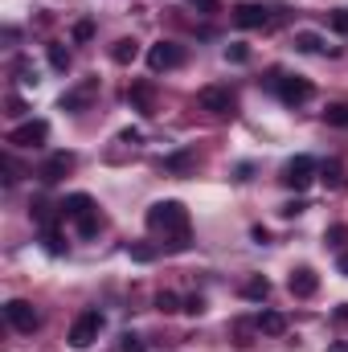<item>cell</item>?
I'll list each match as a JSON object with an SVG mask.
<instances>
[{"label":"cell","mask_w":348,"mask_h":352,"mask_svg":"<svg viewBox=\"0 0 348 352\" xmlns=\"http://www.w3.org/2000/svg\"><path fill=\"white\" fill-rule=\"evenodd\" d=\"M119 352H148V349H144V340H140V336H131V332H127V336H123V344H119Z\"/></svg>","instance_id":"cell-28"},{"label":"cell","mask_w":348,"mask_h":352,"mask_svg":"<svg viewBox=\"0 0 348 352\" xmlns=\"http://www.w3.org/2000/svg\"><path fill=\"white\" fill-rule=\"evenodd\" d=\"M12 70H17V74H21V82H25V87H37V70H33V66H29V62H25V58H21V62H17V66H12Z\"/></svg>","instance_id":"cell-25"},{"label":"cell","mask_w":348,"mask_h":352,"mask_svg":"<svg viewBox=\"0 0 348 352\" xmlns=\"http://www.w3.org/2000/svg\"><path fill=\"white\" fill-rule=\"evenodd\" d=\"M328 352H348V340H336V344H328Z\"/></svg>","instance_id":"cell-35"},{"label":"cell","mask_w":348,"mask_h":352,"mask_svg":"<svg viewBox=\"0 0 348 352\" xmlns=\"http://www.w3.org/2000/svg\"><path fill=\"white\" fill-rule=\"evenodd\" d=\"M127 254H131L135 263H152V258H156V246H148V242H135V246H127Z\"/></svg>","instance_id":"cell-24"},{"label":"cell","mask_w":348,"mask_h":352,"mask_svg":"<svg viewBox=\"0 0 348 352\" xmlns=\"http://www.w3.org/2000/svg\"><path fill=\"white\" fill-rule=\"evenodd\" d=\"M41 242H45V250H50V254H66V242H62V234H58V230H50V226H45Z\"/></svg>","instance_id":"cell-21"},{"label":"cell","mask_w":348,"mask_h":352,"mask_svg":"<svg viewBox=\"0 0 348 352\" xmlns=\"http://www.w3.org/2000/svg\"><path fill=\"white\" fill-rule=\"evenodd\" d=\"M287 287H291V295H295V299H312V295L320 291V278H316V270H312V266H295V270H291V278H287Z\"/></svg>","instance_id":"cell-10"},{"label":"cell","mask_w":348,"mask_h":352,"mask_svg":"<svg viewBox=\"0 0 348 352\" xmlns=\"http://www.w3.org/2000/svg\"><path fill=\"white\" fill-rule=\"evenodd\" d=\"M340 270H345V274H348V254H345V258H340Z\"/></svg>","instance_id":"cell-36"},{"label":"cell","mask_w":348,"mask_h":352,"mask_svg":"<svg viewBox=\"0 0 348 352\" xmlns=\"http://www.w3.org/2000/svg\"><path fill=\"white\" fill-rule=\"evenodd\" d=\"M312 173H316V160H312V156H295V160H287V168H283V184L295 188V192H303V188L312 184Z\"/></svg>","instance_id":"cell-8"},{"label":"cell","mask_w":348,"mask_h":352,"mask_svg":"<svg viewBox=\"0 0 348 352\" xmlns=\"http://www.w3.org/2000/svg\"><path fill=\"white\" fill-rule=\"evenodd\" d=\"M98 332H102V316L98 311H83L74 320V328H70V349H90L98 340Z\"/></svg>","instance_id":"cell-3"},{"label":"cell","mask_w":348,"mask_h":352,"mask_svg":"<svg viewBox=\"0 0 348 352\" xmlns=\"http://www.w3.org/2000/svg\"><path fill=\"white\" fill-rule=\"evenodd\" d=\"M127 98H131V102H135L140 111H148V115H152V87H148V82L131 87V90H127Z\"/></svg>","instance_id":"cell-17"},{"label":"cell","mask_w":348,"mask_h":352,"mask_svg":"<svg viewBox=\"0 0 348 352\" xmlns=\"http://www.w3.org/2000/svg\"><path fill=\"white\" fill-rule=\"evenodd\" d=\"M94 87H98V82L90 78V82H83L78 90H70V94H62V107H66V111H78V107H87V102H90V94H94Z\"/></svg>","instance_id":"cell-14"},{"label":"cell","mask_w":348,"mask_h":352,"mask_svg":"<svg viewBox=\"0 0 348 352\" xmlns=\"http://www.w3.org/2000/svg\"><path fill=\"white\" fill-rule=\"evenodd\" d=\"M4 320H8L17 332H33V328L41 324V316H37L33 303H25V299H8V303H4Z\"/></svg>","instance_id":"cell-6"},{"label":"cell","mask_w":348,"mask_h":352,"mask_svg":"<svg viewBox=\"0 0 348 352\" xmlns=\"http://www.w3.org/2000/svg\"><path fill=\"white\" fill-rule=\"evenodd\" d=\"M184 62V50L176 45V41H156L152 50H148V70L152 74H160V70H176Z\"/></svg>","instance_id":"cell-5"},{"label":"cell","mask_w":348,"mask_h":352,"mask_svg":"<svg viewBox=\"0 0 348 352\" xmlns=\"http://www.w3.org/2000/svg\"><path fill=\"white\" fill-rule=\"evenodd\" d=\"M148 230L164 238V250H188V209L180 201H156L148 209Z\"/></svg>","instance_id":"cell-1"},{"label":"cell","mask_w":348,"mask_h":352,"mask_svg":"<svg viewBox=\"0 0 348 352\" xmlns=\"http://www.w3.org/2000/svg\"><path fill=\"white\" fill-rule=\"evenodd\" d=\"M135 58H140V41H135V37H119V41L111 45V62H115V66H131Z\"/></svg>","instance_id":"cell-13"},{"label":"cell","mask_w":348,"mask_h":352,"mask_svg":"<svg viewBox=\"0 0 348 352\" xmlns=\"http://www.w3.org/2000/svg\"><path fill=\"white\" fill-rule=\"evenodd\" d=\"M324 180H328L332 188H340V184H345V173H340V164H328V168H324Z\"/></svg>","instance_id":"cell-26"},{"label":"cell","mask_w":348,"mask_h":352,"mask_svg":"<svg viewBox=\"0 0 348 352\" xmlns=\"http://www.w3.org/2000/svg\"><path fill=\"white\" fill-rule=\"evenodd\" d=\"M270 21V12L262 8V4H254V0H242L238 8H234V25L238 29H262Z\"/></svg>","instance_id":"cell-11"},{"label":"cell","mask_w":348,"mask_h":352,"mask_svg":"<svg viewBox=\"0 0 348 352\" xmlns=\"http://www.w3.org/2000/svg\"><path fill=\"white\" fill-rule=\"evenodd\" d=\"M332 29H336V33H348V12H345V8H340V12H332Z\"/></svg>","instance_id":"cell-31"},{"label":"cell","mask_w":348,"mask_h":352,"mask_svg":"<svg viewBox=\"0 0 348 352\" xmlns=\"http://www.w3.org/2000/svg\"><path fill=\"white\" fill-rule=\"evenodd\" d=\"M324 119H328L332 127H348V102H332V107L324 111Z\"/></svg>","instance_id":"cell-18"},{"label":"cell","mask_w":348,"mask_h":352,"mask_svg":"<svg viewBox=\"0 0 348 352\" xmlns=\"http://www.w3.org/2000/svg\"><path fill=\"white\" fill-rule=\"evenodd\" d=\"M156 307H160L164 316H173V311H184V307H180V299H176L173 291H160V295H156Z\"/></svg>","instance_id":"cell-23"},{"label":"cell","mask_w":348,"mask_h":352,"mask_svg":"<svg viewBox=\"0 0 348 352\" xmlns=\"http://www.w3.org/2000/svg\"><path fill=\"white\" fill-rule=\"evenodd\" d=\"M8 115H25V102L21 98H8Z\"/></svg>","instance_id":"cell-33"},{"label":"cell","mask_w":348,"mask_h":352,"mask_svg":"<svg viewBox=\"0 0 348 352\" xmlns=\"http://www.w3.org/2000/svg\"><path fill=\"white\" fill-rule=\"evenodd\" d=\"M70 168H74V156H70V152H54V156L37 168V176H41V184H58Z\"/></svg>","instance_id":"cell-12"},{"label":"cell","mask_w":348,"mask_h":352,"mask_svg":"<svg viewBox=\"0 0 348 352\" xmlns=\"http://www.w3.org/2000/svg\"><path fill=\"white\" fill-rule=\"evenodd\" d=\"M193 160H197L193 152H176V156H168V160H164V168H168V173H184Z\"/></svg>","instance_id":"cell-22"},{"label":"cell","mask_w":348,"mask_h":352,"mask_svg":"<svg viewBox=\"0 0 348 352\" xmlns=\"http://www.w3.org/2000/svg\"><path fill=\"white\" fill-rule=\"evenodd\" d=\"M58 209H62L66 221H78V234H83V238H94L98 226H102V217H98V209H94V201H90L87 192H70Z\"/></svg>","instance_id":"cell-2"},{"label":"cell","mask_w":348,"mask_h":352,"mask_svg":"<svg viewBox=\"0 0 348 352\" xmlns=\"http://www.w3.org/2000/svg\"><path fill=\"white\" fill-rule=\"evenodd\" d=\"M184 311H188V316H201V311H205V299H201V295L184 299Z\"/></svg>","instance_id":"cell-30"},{"label":"cell","mask_w":348,"mask_h":352,"mask_svg":"<svg viewBox=\"0 0 348 352\" xmlns=\"http://www.w3.org/2000/svg\"><path fill=\"white\" fill-rule=\"evenodd\" d=\"M50 66H54V70H70V54H66V45H58V41L50 45Z\"/></svg>","instance_id":"cell-20"},{"label":"cell","mask_w":348,"mask_h":352,"mask_svg":"<svg viewBox=\"0 0 348 352\" xmlns=\"http://www.w3.org/2000/svg\"><path fill=\"white\" fill-rule=\"evenodd\" d=\"M274 90H279V98L287 107H299V102L312 98V82L307 78H274Z\"/></svg>","instance_id":"cell-9"},{"label":"cell","mask_w":348,"mask_h":352,"mask_svg":"<svg viewBox=\"0 0 348 352\" xmlns=\"http://www.w3.org/2000/svg\"><path fill=\"white\" fill-rule=\"evenodd\" d=\"M259 332H266V336H283V332H287V320H283L279 311H262L259 316Z\"/></svg>","instance_id":"cell-16"},{"label":"cell","mask_w":348,"mask_h":352,"mask_svg":"<svg viewBox=\"0 0 348 352\" xmlns=\"http://www.w3.org/2000/svg\"><path fill=\"white\" fill-rule=\"evenodd\" d=\"M295 50H299V54H324V37L299 29V33H295Z\"/></svg>","instance_id":"cell-15"},{"label":"cell","mask_w":348,"mask_h":352,"mask_svg":"<svg viewBox=\"0 0 348 352\" xmlns=\"http://www.w3.org/2000/svg\"><path fill=\"white\" fill-rule=\"evenodd\" d=\"M303 209H307V205H303V201H291V205H283V209H279V213H283V217H295V213H303Z\"/></svg>","instance_id":"cell-32"},{"label":"cell","mask_w":348,"mask_h":352,"mask_svg":"<svg viewBox=\"0 0 348 352\" xmlns=\"http://www.w3.org/2000/svg\"><path fill=\"white\" fill-rule=\"evenodd\" d=\"M197 102H201V111H209V115H234V90L230 87H205L197 94Z\"/></svg>","instance_id":"cell-7"},{"label":"cell","mask_w":348,"mask_h":352,"mask_svg":"<svg viewBox=\"0 0 348 352\" xmlns=\"http://www.w3.org/2000/svg\"><path fill=\"white\" fill-rule=\"evenodd\" d=\"M226 58H230V62H246V58H250V50H246L242 41H234V45L226 50Z\"/></svg>","instance_id":"cell-27"},{"label":"cell","mask_w":348,"mask_h":352,"mask_svg":"<svg viewBox=\"0 0 348 352\" xmlns=\"http://www.w3.org/2000/svg\"><path fill=\"white\" fill-rule=\"evenodd\" d=\"M45 140H50V123H45V119L21 123V127L8 131V144H12V148H41Z\"/></svg>","instance_id":"cell-4"},{"label":"cell","mask_w":348,"mask_h":352,"mask_svg":"<svg viewBox=\"0 0 348 352\" xmlns=\"http://www.w3.org/2000/svg\"><path fill=\"white\" fill-rule=\"evenodd\" d=\"M242 295H246V299H266V295H270V283H266V278H250V283L242 287Z\"/></svg>","instance_id":"cell-19"},{"label":"cell","mask_w":348,"mask_h":352,"mask_svg":"<svg viewBox=\"0 0 348 352\" xmlns=\"http://www.w3.org/2000/svg\"><path fill=\"white\" fill-rule=\"evenodd\" d=\"M90 37H94V25L90 21H78L74 25V41H90Z\"/></svg>","instance_id":"cell-29"},{"label":"cell","mask_w":348,"mask_h":352,"mask_svg":"<svg viewBox=\"0 0 348 352\" xmlns=\"http://www.w3.org/2000/svg\"><path fill=\"white\" fill-rule=\"evenodd\" d=\"M119 140H123V144H140V131H135V127H127V131H123Z\"/></svg>","instance_id":"cell-34"}]
</instances>
